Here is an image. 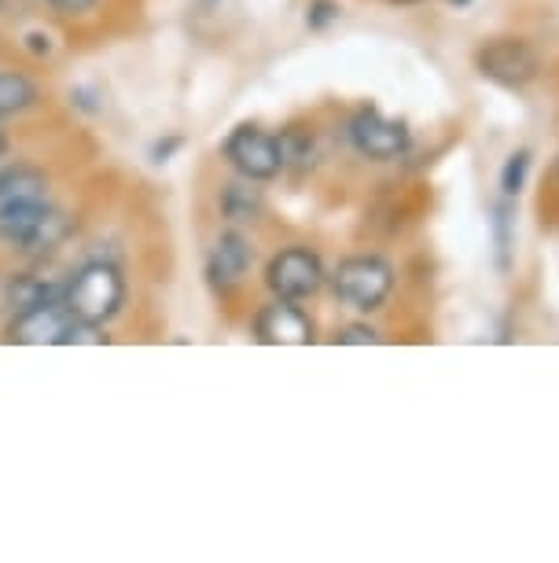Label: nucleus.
<instances>
[{"label":"nucleus","mask_w":559,"mask_h":563,"mask_svg":"<svg viewBox=\"0 0 559 563\" xmlns=\"http://www.w3.org/2000/svg\"><path fill=\"white\" fill-rule=\"evenodd\" d=\"M313 332L316 328L310 321V313H302L291 299L261 306V313L255 317V335L266 346H305L316 339Z\"/></svg>","instance_id":"obj_9"},{"label":"nucleus","mask_w":559,"mask_h":563,"mask_svg":"<svg viewBox=\"0 0 559 563\" xmlns=\"http://www.w3.org/2000/svg\"><path fill=\"white\" fill-rule=\"evenodd\" d=\"M12 306L19 313L23 310H34V306H41V302H56L63 291H56L52 284H45V280H15L12 284Z\"/></svg>","instance_id":"obj_14"},{"label":"nucleus","mask_w":559,"mask_h":563,"mask_svg":"<svg viewBox=\"0 0 559 563\" xmlns=\"http://www.w3.org/2000/svg\"><path fill=\"white\" fill-rule=\"evenodd\" d=\"M225 158L236 166V174L247 180H272L283 169L280 141L261 133L258 125H239V130H232L225 141Z\"/></svg>","instance_id":"obj_4"},{"label":"nucleus","mask_w":559,"mask_h":563,"mask_svg":"<svg viewBox=\"0 0 559 563\" xmlns=\"http://www.w3.org/2000/svg\"><path fill=\"white\" fill-rule=\"evenodd\" d=\"M74 321H78V317L67 310L63 299L41 302L34 310H23L15 317L12 328H8V339H12V343H23V346H63Z\"/></svg>","instance_id":"obj_8"},{"label":"nucleus","mask_w":559,"mask_h":563,"mask_svg":"<svg viewBox=\"0 0 559 563\" xmlns=\"http://www.w3.org/2000/svg\"><path fill=\"white\" fill-rule=\"evenodd\" d=\"M37 103V85L26 74L15 70H0V119L4 114H19Z\"/></svg>","instance_id":"obj_12"},{"label":"nucleus","mask_w":559,"mask_h":563,"mask_svg":"<svg viewBox=\"0 0 559 563\" xmlns=\"http://www.w3.org/2000/svg\"><path fill=\"white\" fill-rule=\"evenodd\" d=\"M332 288L335 299L346 302L350 310L372 313L394 291V269L376 254H357V258L339 262V269L332 273Z\"/></svg>","instance_id":"obj_3"},{"label":"nucleus","mask_w":559,"mask_h":563,"mask_svg":"<svg viewBox=\"0 0 559 563\" xmlns=\"http://www.w3.org/2000/svg\"><path fill=\"white\" fill-rule=\"evenodd\" d=\"M479 63L482 78L504 85V89H523V85H530L537 78V52L526 45L519 37H501V41H490L487 48H479Z\"/></svg>","instance_id":"obj_6"},{"label":"nucleus","mask_w":559,"mask_h":563,"mask_svg":"<svg viewBox=\"0 0 559 563\" xmlns=\"http://www.w3.org/2000/svg\"><path fill=\"white\" fill-rule=\"evenodd\" d=\"M225 214L232 221H255L261 214V196L258 188H247V185H228L225 188V199H221Z\"/></svg>","instance_id":"obj_13"},{"label":"nucleus","mask_w":559,"mask_h":563,"mask_svg":"<svg viewBox=\"0 0 559 563\" xmlns=\"http://www.w3.org/2000/svg\"><path fill=\"white\" fill-rule=\"evenodd\" d=\"M48 180L34 166H8L0 169V203H15V199H45Z\"/></svg>","instance_id":"obj_11"},{"label":"nucleus","mask_w":559,"mask_h":563,"mask_svg":"<svg viewBox=\"0 0 559 563\" xmlns=\"http://www.w3.org/2000/svg\"><path fill=\"white\" fill-rule=\"evenodd\" d=\"M63 302H67V310L78 317V321L103 324L122 310L125 280L111 262H89L86 269L74 273V280L67 284V291H63Z\"/></svg>","instance_id":"obj_2"},{"label":"nucleus","mask_w":559,"mask_h":563,"mask_svg":"<svg viewBox=\"0 0 559 563\" xmlns=\"http://www.w3.org/2000/svg\"><path fill=\"white\" fill-rule=\"evenodd\" d=\"M526 174H530V152H515L508 163H504V174H501L504 196H519L526 185Z\"/></svg>","instance_id":"obj_15"},{"label":"nucleus","mask_w":559,"mask_h":563,"mask_svg":"<svg viewBox=\"0 0 559 563\" xmlns=\"http://www.w3.org/2000/svg\"><path fill=\"white\" fill-rule=\"evenodd\" d=\"M247 269H250V243L239 236V232H221L214 251H210V262H206L210 284L221 291H228L244 280Z\"/></svg>","instance_id":"obj_10"},{"label":"nucleus","mask_w":559,"mask_h":563,"mask_svg":"<svg viewBox=\"0 0 559 563\" xmlns=\"http://www.w3.org/2000/svg\"><path fill=\"white\" fill-rule=\"evenodd\" d=\"M52 8H56L59 15H86L97 8V0H48Z\"/></svg>","instance_id":"obj_18"},{"label":"nucleus","mask_w":559,"mask_h":563,"mask_svg":"<svg viewBox=\"0 0 559 563\" xmlns=\"http://www.w3.org/2000/svg\"><path fill=\"white\" fill-rule=\"evenodd\" d=\"M452 4H468V0H452Z\"/></svg>","instance_id":"obj_20"},{"label":"nucleus","mask_w":559,"mask_h":563,"mask_svg":"<svg viewBox=\"0 0 559 563\" xmlns=\"http://www.w3.org/2000/svg\"><path fill=\"white\" fill-rule=\"evenodd\" d=\"M332 19H339V4H332V0H313L310 15H305V23H310L313 30L328 26Z\"/></svg>","instance_id":"obj_17"},{"label":"nucleus","mask_w":559,"mask_h":563,"mask_svg":"<svg viewBox=\"0 0 559 563\" xmlns=\"http://www.w3.org/2000/svg\"><path fill=\"white\" fill-rule=\"evenodd\" d=\"M556 177H559V163H556Z\"/></svg>","instance_id":"obj_21"},{"label":"nucleus","mask_w":559,"mask_h":563,"mask_svg":"<svg viewBox=\"0 0 559 563\" xmlns=\"http://www.w3.org/2000/svg\"><path fill=\"white\" fill-rule=\"evenodd\" d=\"M8 152V136H4V130H0V155Z\"/></svg>","instance_id":"obj_19"},{"label":"nucleus","mask_w":559,"mask_h":563,"mask_svg":"<svg viewBox=\"0 0 559 563\" xmlns=\"http://www.w3.org/2000/svg\"><path fill=\"white\" fill-rule=\"evenodd\" d=\"M335 343H343V346H365V343H379V335L368 324H350V328H343V332L335 335Z\"/></svg>","instance_id":"obj_16"},{"label":"nucleus","mask_w":559,"mask_h":563,"mask_svg":"<svg viewBox=\"0 0 559 563\" xmlns=\"http://www.w3.org/2000/svg\"><path fill=\"white\" fill-rule=\"evenodd\" d=\"M67 236V218L52 210L45 199H15V203H0V240L26 254H45L59 247Z\"/></svg>","instance_id":"obj_1"},{"label":"nucleus","mask_w":559,"mask_h":563,"mask_svg":"<svg viewBox=\"0 0 559 563\" xmlns=\"http://www.w3.org/2000/svg\"><path fill=\"white\" fill-rule=\"evenodd\" d=\"M350 141L361 155L376 158V163H387V158H398L409 152L413 136H409V125L398 119H387L376 108H365L354 114L350 122Z\"/></svg>","instance_id":"obj_7"},{"label":"nucleus","mask_w":559,"mask_h":563,"mask_svg":"<svg viewBox=\"0 0 559 563\" xmlns=\"http://www.w3.org/2000/svg\"><path fill=\"white\" fill-rule=\"evenodd\" d=\"M266 284L272 288V295H277V299L302 302V299H310V295L321 291V284H324V265H321V258H316L313 251H305V247H288V251H280L277 258L269 262Z\"/></svg>","instance_id":"obj_5"}]
</instances>
